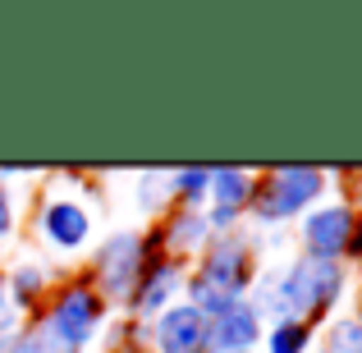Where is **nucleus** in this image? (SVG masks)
Segmentation results:
<instances>
[{"instance_id":"20","label":"nucleus","mask_w":362,"mask_h":353,"mask_svg":"<svg viewBox=\"0 0 362 353\" xmlns=\"http://www.w3.org/2000/svg\"><path fill=\"white\" fill-rule=\"evenodd\" d=\"M349 271L362 275V207H358V234H354V248H349Z\"/></svg>"},{"instance_id":"7","label":"nucleus","mask_w":362,"mask_h":353,"mask_svg":"<svg viewBox=\"0 0 362 353\" xmlns=\"http://www.w3.org/2000/svg\"><path fill=\"white\" fill-rule=\"evenodd\" d=\"M358 234V202L335 188L326 202H317L312 212H303L293 221V243L303 257H317V262H344L349 266V248Z\"/></svg>"},{"instance_id":"5","label":"nucleus","mask_w":362,"mask_h":353,"mask_svg":"<svg viewBox=\"0 0 362 353\" xmlns=\"http://www.w3.org/2000/svg\"><path fill=\"white\" fill-rule=\"evenodd\" d=\"M344 170H321V166H275L257 175L252 207H247V225L252 230H289L303 212L326 202Z\"/></svg>"},{"instance_id":"2","label":"nucleus","mask_w":362,"mask_h":353,"mask_svg":"<svg viewBox=\"0 0 362 353\" xmlns=\"http://www.w3.org/2000/svg\"><path fill=\"white\" fill-rule=\"evenodd\" d=\"M97 207H101V188L97 179H88L83 170H60L42 184V193L33 197V216L28 230L37 238V253L51 257L55 266L74 271L97 243Z\"/></svg>"},{"instance_id":"17","label":"nucleus","mask_w":362,"mask_h":353,"mask_svg":"<svg viewBox=\"0 0 362 353\" xmlns=\"http://www.w3.org/2000/svg\"><path fill=\"white\" fill-rule=\"evenodd\" d=\"M133 202H138V212L151 221H160V216L170 212V193H165V170H142L138 175V188H133Z\"/></svg>"},{"instance_id":"4","label":"nucleus","mask_w":362,"mask_h":353,"mask_svg":"<svg viewBox=\"0 0 362 353\" xmlns=\"http://www.w3.org/2000/svg\"><path fill=\"white\" fill-rule=\"evenodd\" d=\"M262 266H266V257H262V238H257L252 225L216 234L211 243L202 248V257L188 266L184 303H193L206 321H216L221 312H230L234 303H243L247 294H252Z\"/></svg>"},{"instance_id":"18","label":"nucleus","mask_w":362,"mask_h":353,"mask_svg":"<svg viewBox=\"0 0 362 353\" xmlns=\"http://www.w3.org/2000/svg\"><path fill=\"white\" fill-rule=\"evenodd\" d=\"M23 230V197L9 179H0V248H9Z\"/></svg>"},{"instance_id":"11","label":"nucleus","mask_w":362,"mask_h":353,"mask_svg":"<svg viewBox=\"0 0 362 353\" xmlns=\"http://www.w3.org/2000/svg\"><path fill=\"white\" fill-rule=\"evenodd\" d=\"M206 345H211V321L184 299L147 321V353H211Z\"/></svg>"},{"instance_id":"8","label":"nucleus","mask_w":362,"mask_h":353,"mask_svg":"<svg viewBox=\"0 0 362 353\" xmlns=\"http://www.w3.org/2000/svg\"><path fill=\"white\" fill-rule=\"evenodd\" d=\"M0 271H5L9 308H14L23 321H28V317H37V312L46 308V299L60 289V280L69 275L64 266H55L51 257H42L37 248H23V253H18L9 266H0Z\"/></svg>"},{"instance_id":"3","label":"nucleus","mask_w":362,"mask_h":353,"mask_svg":"<svg viewBox=\"0 0 362 353\" xmlns=\"http://www.w3.org/2000/svg\"><path fill=\"white\" fill-rule=\"evenodd\" d=\"M110 321H115V308L92 289L83 266H74L60 289L46 299V308L23 321V335L37 345V353H97L106 345Z\"/></svg>"},{"instance_id":"10","label":"nucleus","mask_w":362,"mask_h":353,"mask_svg":"<svg viewBox=\"0 0 362 353\" xmlns=\"http://www.w3.org/2000/svg\"><path fill=\"white\" fill-rule=\"evenodd\" d=\"M184 280H188V262H175V257H151L142 266L138 284H133L129 303H124L119 317H133V321H151L170 308V303L184 299Z\"/></svg>"},{"instance_id":"21","label":"nucleus","mask_w":362,"mask_h":353,"mask_svg":"<svg viewBox=\"0 0 362 353\" xmlns=\"http://www.w3.org/2000/svg\"><path fill=\"white\" fill-rule=\"evenodd\" d=\"M349 312H354V317L362 321V280H358V289H354V308H349Z\"/></svg>"},{"instance_id":"14","label":"nucleus","mask_w":362,"mask_h":353,"mask_svg":"<svg viewBox=\"0 0 362 353\" xmlns=\"http://www.w3.org/2000/svg\"><path fill=\"white\" fill-rule=\"evenodd\" d=\"M206 188H211V166H175V170H165L170 207L202 212V207H206Z\"/></svg>"},{"instance_id":"15","label":"nucleus","mask_w":362,"mask_h":353,"mask_svg":"<svg viewBox=\"0 0 362 353\" xmlns=\"http://www.w3.org/2000/svg\"><path fill=\"white\" fill-rule=\"evenodd\" d=\"M317 349V326L303 321H266L257 353H312Z\"/></svg>"},{"instance_id":"16","label":"nucleus","mask_w":362,"mask_h":353,"mask_svg":"<svg viewBox=\"0 0 362 353\" xmlns=\"http://www.w3.org/2000/svg\"><path fill=\"white\" fill-rule=\"evenodd\" d=\"M312 353H362V321L344 308L339 317H330L317 330V349Z\"/></svg>"},{"instance_id":"6","label":"nucleus","mask_w":362,"mask_h":353,"mask_svg":"<svg viewBox=\"0 0 362 353\" xmlns=\"http://www.w3.org/2000/svg\"><path fill=\"white\" fill-rule=\"evenodd\" d=\"M142 266H147V248H142V225H119V230H106L92 243L88 262H83V275L92 280V289L110 303L115 312H124L133 284H138Z\"/></svg>"},{"instance_id":"12","label":"nucleus","mask_w":362,"mask_h":353,"mask_svg":"<svg viewBox=\"0 0 362 353\" xmlns=\"http://www.w3.org/2000/svg\"><path fill=\"white\" fill-rule=\"evenodd\" d=\"M160 234V248H165V257H175V262H188L193 266L197 257H202V248L211 243V230H206V216L202 212H184V207H170L160 221H151Z\"/></svg>"},{"instance_id":"1","label":"nucleus","mask_w":362,"mask_h":353,"mask_svg":"<svg viewBox=\"0 0 362 353\" xmlns=\"http://www.w3.org/2000/svg\"><path fill=\"white\" fill-rule=\"evenodd\" d=\"M247 299L266 321H303L321 330L354 299V271L344 262H317L293 253L284 262H266Z\"/></svg>"},{"instance_id":"19","label":"nucleus","mask_w":362,"mask_h":353,"mask_svg":"<svg viewBox=\"0 0 362 353\" xmlns=\"http://www.w3.org/2000/svg\"><path fill=\"white\" fill-rule=\"evenodd\" d=\"M18 330H23V317H18L14 308H9V294H5V271H0V353L14 349Z\"/></svg>"},{"instance_id":"9","label":"nucleus","mask_w":362,"mask_h":353,"mask_svg":"<svg viewBox=\"0 0 362 353\" xmlns=\"http://www.w3.org/2000/svg\"><path fill=\"white\" fill-rule=\"evenodd\" d=\"M252 188H257V170L243 166H211V188H206V230L216 234H230L247 225V207H252Z\"/></svg>"},{"instance_id":"13","label":"nucleus","mask_w":362,"mask_h":353,"mask_svg":"<svg viewBox=\"0 0 362 353\" xmlns=\"http://www.w3.org/2000/svg\"><path fill=\"white\" fill-rule=\"evenodd\" d=\"M262 330H266V317L257 312L252 299L234 303L230 312H221V317L211 321V353H257L262 345Z\"/></svg>"}]
</instances>
